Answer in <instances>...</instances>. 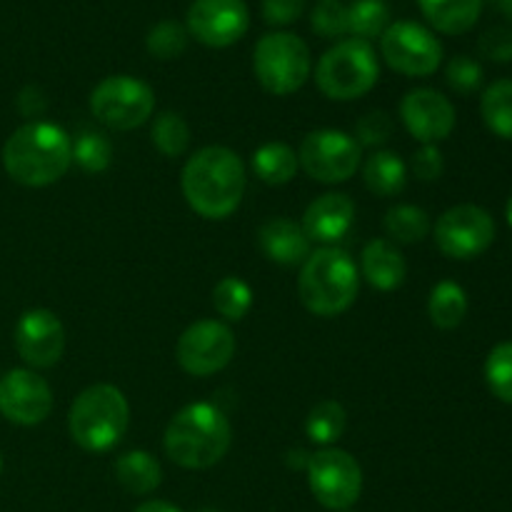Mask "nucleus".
Returning a JSON list of instances; mask_svg holds the SVG:
<instances>
[{
	"label": "nucleus",
	"mask_w": 512,
	"mask_h": 512,
	"mask_svg": "<svg viewBox=\"0 0 512 512\" xmlns=\"http://www.w3.org/2000/svg\"><path fill=\"white\" fill-rule=\"evenodd\" d=\"M185 203L205 220H225L240 208L248 170L243 158L225 145H208L190 155L180 175Z\"/></svg>",
	"instance_id": "1"
},
{
	"label": "nucleus",
	"mask_w": 512,
	"mask_h": 512,
	"mask_svg": "<svg viewBox=\"0 0 512 512\" xmlns=\"http://www.w3.org/2000/svg\"><path fill=\"white\" fill-rule=\"evenodd\" d=\"M73 165V138L48 120L25 123L5 140L3 168L25 188H48Z\"/></svg>",
	"instance_id": "2"
},
{
	"label": "nucleus",
	"mask_w": 512,
	"mask_h": 512,
	"mask_svg": "<svg viewBox=\"0 0 512 512\" xmlns=\"http://www.w3.org/2000/svg\"><path fill=\"white\" fill-rule=\"evenodd\" d=\"M233 443L230 420L218 405L190 403L173 415L163 435L165 455L178 468L208 470L228 455Z\"/></svg>",
	"instance_id": "3"
},
{
	"label": "nucleus",
	"mask_w": 512,
	"mask_h": 512,
	"mask_svg": "<svg viewBox=\"0 0 512 512\" xmlns=\"http://www.w3.org/2000/svg\"><path fill=\"white\" fill-rule=\"evenodd\" d=\"M360 293V270L340 248H318L300 265L298 298L318 318H335L353 308Z\"/></svg>",
	"instance_id": "4"
},
{
	"label": "nucleus",
	"mask_w": 512,
	"mask_h": 512,
	"mask_svg": "<svg viewBox=\"0 0 512 512\" xmlns=\"http://www.w3.org/2000/svg\"><path fill=\"white\" fill-rule=\"evenodd\" d=\"M130 425V405L123 390L110 383H95L73 400L68 413V433L85 453H108L125 438Z\"/></svg>",
	"instance_id": "5"
},
{
	"label": "nucleus",
	"mask_w": 512,
	"mask_h": 512,
	"mask_svg": "<svg viewBox=\"0 0 512 512\" xmlns=\"http://www.w3.org/2000/svg\"><path fill=\"white\" fill-rule=\"evenodd\" d=\"M380 60L370 43L358 38L338 40L315 65V83L320 93L338 103L363 98L378 85Z\"/></svg>",
	"instance_id": "6"
},
{
	"label": "nucleus",
	"mask_w": 512,
	"mask_h": 512,
	"mask_svg": "<svg viewBox=\"0 0 512 512\" xmlns=\"http://www.w3.org/2000/svg\"><path fill=\"white\" fill-rule=\"evenodd\" d=\"M253 70L260 88L275 98L293 95L308 83L313 58L303 38L285 30L263 35L253 50Z\"/></svg>",
	"instance_id": "7"
},
{
	"label": "nucleus",
	"mask_w": 512,
	"mask_h": 512,
	"mask_svg": "<svg viewBox=\"0 0 512 512\" xmlns=\"http://www.w3.org/2000/svg\"><path fill=\"white\" fill-rule=\"evenodd\" d=\"M90 113L105 128L128 133L153 118L155 93L133 75H108L90 93Z\"/></svg>",
	"instance_id": "8"
},
{
	"label": "nucleus",
	"mask_w": 512,
	"mask_h": 512,
	"mask_svg": "<svg viewBox=\"0 0 512 512\" xmlns=\"http://www.w3.org/2000/svg\"><path fill=\"white\" fill-rule=\"evenodd\" d=\"M305 475L313 498L333 512L350 510L363 493V468L348 450L335 445L310 453Z\"/></svg>",
	"instance_id": "9"
},
{
	"label": "nucleus",
	"mask_w": 512,
	"mask_h": 512,
	"mask_svg": "<svg viewBox=\"0 0 512 512\" xmlns=\"http://www.w3.org/2000/svg\"><path fill=\"white\" fill-rule=\"evenodd\" d=\"M298 163L315 183L338 185L358 173L363 165V148L345 130H313L300 143Z\"/></svg>",
	"instance_id": "10"
},
{
	"label": "nucleus",
	"mask_w": 512,
	"mask_h": 512,
	"mask_svg": "<svg viewBox=\"0 0 512 512\" xmlns=\"http://www.w3.org/2000/svg\"><path fill=\"white\" fill-rule=\"evenodd\" d=\"M380 55L395 73L428 78L443 63V43L425 25L415 20H398L380 35Z\"/></svg>",
	"instance_id": "11"
},
{
	"label": "nucleus",
	"mask_w": 512,
	"mask_h": 512,
	"mask_svg": "<svg viewBox=\"0 0 512 512\" xmlns=\"http://www.w3.org/2000/svg\"><path fill=\"white\" fill-rule=\"evenodd\" d=\"M235 335L223 320H195L193 325L180 333L175 343V358L178 365L193 378H210L228 368L235 358Z\"/></svg>",
	"instance_id": "12"
},
{
	"label": "nucleus",
	"mask_w": 512,
	"mask_h": 512,
	"mask_svg": "<svg viewBox=\"0 0 512 512\" xmlns=\"http://www.w3.org/2000/svg\"><path fill=\"white\" fill-rule=\"evenodd\" d=\"M495 220L480 205H455L435 223L433 235L440 253L450 260H475L495 243Z\"/></svg>",
	"instance_id": "13"
},
{
	"label": "nucleus",
	"mask_w": 512,
	"mask_h": 512,
	"mask_svg": "<svg viewBox=\"0 0 512 512\" xmlns=\"http://www.w3.org/2000/svg\"><path fill=\"white\" fill-rule=\"evenodd\" d=\"M185 28L208 48H230L248 33L250 10L245 0H193Z\"/></svg>",
	"instance_id": "14"
},
{
	"label": "nucleus",
	"mask_w": 512,
	"mask_h": 512,
	"mask_svg": "<svg viewBox=\"0 0 512 512\" xmlns=\"http://www.w3.org/2000/svg\"><path fill=\"white\" fill-rule=\"evenodd\" d=\"M53 413V390L35 370L15 368L0 378V415L8 423L33 428Z\"/></svg>",
	"instance_id": "15"
},
{
	"label": "nucleus",
	"mask_w": 512,
	"mask_h": 512,
	"mask_svg": "<svg viewBox=\"0 0 512 512\" xmlns=\"http://www.w3.org/2000/svg\"><path fill=\"white\" fill-rule=\"evenodd\" d=\"M13 340L20 360L33 370L53 368L65 353V328L53 310H25L15 323Z\"/></svg>",
	"instance_id": "16"
},
{
	"label": "nucleus",
	"mask_w": 512,
	"mask_h": 512,
	"mask_svg": "<svg viewBox=\"0 0 512 512\" xmlns=\"http://www.w3.org/2000/svg\"><path fill=\"white\" fill-rule=\"evenodd\" d=\"M400 120L420 145H438L440 140L450 138L458 115L455 105L440 90L415 88L400 100Z\"/></svg>",
	"instance_id": "17"
},
{
	"label": "nucleus",
	"mask_w": 512,
	"mask_h": 512,
	"mask_svg": "<svg viewBox=\"0 0 512 512\" xmlns=\"http://www.w3.org/2000/svg\"><path fill=\"white\" fill-rule=\"evenodd\" d=\"M300 225L310 243H320L323 248H338L340 240L348 238L355 225V203L345 193H325L305 208Z\"/></svg>",
	"instance_id": "18"
},
{
	"label": "nucleus",
	"mask_w": 512,
	"mask_h": 512,
	"mask_svg": "<svg viewBox=\"0 0 512 512\" xmlns=\"http://www.w3.org/2000/svg\"><path fill=\"white\" fill-rule=\"evenodd\" d=\"M258 245L265 258L275 265H303L308 260L310 238L305 235L303 225L290 218H268L258 228Z\"/></svg>",
	"instance_id": "19"
},
{
	"label": "nucleus",
	"mask_w": 512,
	"mask_h": 512,
	"mask_svg": "<svg viewBox=\"0 0 512 512\" xmlns=\"http://www.w3.org/2000/svg\"><path fill=\"white\" fill-rule=\"evenodd\" d=\"M360 278L380 293H393L408 278L405 255L388 238H375L360 253Z\"/></svg>",
	"instance_id": "20"
},
{
	"label": "nucleus",
	"mask_w": 512,
	"mask_h": 512,
	"mask_svg": "<svg viewBox=\"0 0 512 512\" xmlns=\"http://www.w3.org/2000/svg\"><path fill=\"white\" fill-rule=\"evenodd\" d=\"M363 183L378 198H395L408 185V165L393 150H373L363 163Z\"/></svg>",
	"instance_id": "21"
},
{
	"label": "nucleus",
	"mask_w": 512,
	"mask_h": 512,
	"mask_svg": "<svg viewBox=\"0 0 512 512\" xmlns=\"http://www.w3.org/2000/svg\"><path fill=\"white\" fill-rule=\"evenodd\" d=\"M425 20L445 35H463L475 28L483 0H418Z\"/></svg>",
	"instance_id": "22"
},
{
	"label": "nucleus",
	"mask_w": 512,
	"mask_h": 512,
	"mask_svg": "<svg viewBox=\"0 0 512 512\" xmlns=\"http://www.w3.org/2000/svg\"><path fill=\"white\" fill-rule=\"evenodd\" d=\"M250 168H253L255 178L260 183L280 188V185H288L298 175V153L288 143L270 140V143H263L255 150L253 158H250Z\"/></svg>",
	"instance_id": "23"
},
{
	"label": "nucleus",
	"mask_w": 512,
	"mask_h": 512,
	"mask_svg": "<svg viewBox=\"0 0 512 512\" xmlns=\"http://www.w3.org/2000/svg\"><path fill=\"white\" fill-rule=\"evenodd\" d=\"M115 478L130 495H150L163 483V468L148 450H128L115 460Z\"/></svg>",
	"instance_id": "24"
},
{
	"label": "nucleus",
	"mask_w": 512,
	"mask_h": 512,
	"mask_svg": "<svg viewBox=\"0 0 512 512\" xmlns=\"http://www.w3.org/2000/svg\"><path fill=\"white\" fill-rule=\"evenodd\" d=\"M430 323L440 330H455L468 315V293L455 280H440L428 298Z\"/></svg>",
	"instance_id": "25"
},
{
	"label": "nucleus",
	"mask_w": 512,
	"mask_h": 512,
	"mask_svg": "<svg viewBox=\"0 0 512 512\" xmlns=\"http://www.w3.org/2000/svg\"><path fill=\"white\" fill-rule=\"evenodd\" d=\"M383 228L388 233V240L395 245H415L420 240L428 238L430 233V215L423 208L410 203L393 205V208L385 213Z\"/></svg>",
	"instance_id": "26"
},
{
	"label": "nucleus",
	"mask_w": 512,
	"mask_h": 512,
	"mask_svg": "<svg viewBox=\"0 0 512 512\" xmlns=\"http://www.w3.org/2000/svg\"><path fill=\"white\" fill-rule=\"evenodd\" d=\"M348 428V413L338 400H320L305 420V435L320 448H333Z\"/></svg>",
	"instance_id": "27"
},
{
	"label": "nucleus",
	"mask_w": 512,
	"mask_h": 512,
	"mask_svg": "<svg viewBox=\"0 0 512 512\" xmlns=\"http://www.w3.org/2000/svg\"><path fill=\"white\" fill-rule=\"evenodd\" d=\"M480 115L493 135L512 140V80H495L480 98Z\"/></svg>",
	"instance_id": "28"
},
{
	"label": "nucleus",
	"mask_w": 512,
	"mask_h": 512,
	"mask_svg": "<svg viewBox=\"0 0 512 512\" xmlns=\"http://www.w3.org/2000/svg\"><path fill=\"white\" fill-rule=\"evenodd\" d=\"M390 10L385 0H353L348 5V33L370 43L388 30Z\"/></svg>",
	"instance_id": "29"
},
{
	"label": "nucleus",
	"mask_w": 512,
	"mask_h": 512,
	"mask_svg": "<svg viewBox=\"0 0 512 512\" xmlns=\"http://www.w3.org/2000/svg\"><path fill=\"white\" fill-rule=\"evenodd\" d=\"M150 140H153L155 150L165 158H180L185 155L190 145V125L185 123V118L173 110H165L158 113L153 120V128H150Z\"/></svg>",
	"instance_id": "30"
},
{
	"label": "nucleus",
	"mask_w": 512,
	"mask_h": 512,
	"mask_svg": "<svg viewBox=\"0 0 512 512\" xmlns=\"http://www.w3.org/2000/svg\"><path fill=\"white\" fill-rule=\"evenodd\" d=\"M213 305L220 318L238 323L253 308V288L243 278L228 275L213 288Z\"/></svg>",
	"instance_id": "31"
},
{
	"label": "nucleus",
	"mask_w": 512,
	"mask_h": 512,
	"mask_svg": "<svg viewBox=\"0 0 512 512\" xmlns=\"http://www.w3.org/2000/svg\"><path fill=\"white\" fill-rule=\"evenodd\" d=\"M73 163L83 173H105L110 168V163H113V143H110L108 135L95 133V130L80 133L73 140Z\"/></svg>",
	"instance_id": "32"
},
{
	"label": "nucleus",
	"mask_w": 512,
	"mask_h": 512,
	"mask_svg": "<svg viewBox=\"0 0 512 512\" xmlns=\"http://www.w3.org/2000/svg\"><path fill=\"white\" fill-rule=\"evenodd\" d=\"M485 383L490 393L512 405V340L498 343L485 360Z\"/></svg>",
	"instance_id": "33"
},
{
	"label": "nucleus",
	"mask_w": 512,
	"mask_h": 512,
	"mask_svg": "<svg viewBox=\"0 0 512 512\" xmlns=\"http://www.w3.org/2000/svg\"><path fill=\"white\" fill-rule=\"evenodd\" d=\"M145 45H148V53L158 60L180 58L188 48V28L175 20H163L150 28Z\"/></svg>",
	"instance_id": "34"
},
{
	"label": "nucleus",
	"mask_w": 512,
	"mask_h": 512,
	"mask_svg": "<svg viewBox=\"0 0 512 512\" xmlns=\"http://www.w3.org/2000/svg\"><path fill=\"white\" fill-rule=\"evenodd\" d=\"M310 25L320 38H343L348 35V5L343 0H318L310 13Z\"/></svg>",
	"instance_id": "35"
},
{
	"label": "nucleus",
	"mask_w": 512,
	"mask_h": 512,
	"mask_svg": "<svg viewBox=\"0 0 512 512\" xmlns=\"http://www.w3.org/2000/svg\"><path fill=\"white\" fill-rule=\"evenodd\" d=\"M395 123L385 110H373V113L363 115V118L355 123L353 138L358 140L360 148L380 150L390 138H393Z\"/></svg>",
	"instance_id": "36"
},
{
	"label": "nucleus",
	"mask_w": 512,
	"mask_h": 512,
	"mask_svg": "<svg viewBox=\"0 0 512 512\" xmlns=\"http://www.w3.org/2000/svg\"><path fill=\"white\" fill-rule=\"evenodd\" d=\"M445 80L460 95H470L483 85V65L468 55H455L445 68Z\"/></svg>",
	"instance_id": "37"
},
{
	"label": "nucleus",
	"mask_w": 512,
	"mask_h": 512,
	"mask_svg": "<svg viewBox=\"0 0 512 512\" xmlns=\"http://www.w3.org/2000/svg\"><path fill=\"white\" fill-rule=\"evenodd\" d=\"M478 50L493 63H512V30L505 25L485 30L478 40Z\"/></svg>",
	"instance_id": "38"
},
{
	"label": "nucleus",
	"mask_w": 512,
	"mask_h": 512,
	"mask_svg": "<svg viewBox=\"0 0 512 512\" xmlns=\"http://www.w3.org/2000/svg\"><path fill=\"white\" fill-rule=\"evenodd\" d=\"M410 168H413L415 178L418 180H423V183H435L445 170L443 153H440L438 145H420V148L415 150Z\"/></svg>",
	"instance_id": "39"
},
{
	"label": "nucleus",
	"mask_w": 512,
	"mask_h": 512,
	"mask_svg": "<svg viewBox=\"0 0 512 512\" xmlns=\"http://www.w3.org/2000/svg\"><path fill=\"white\" fill-rule=\"evenodd\" d=\"M308 0H263V18L268 25H290L303 15Z\"/></svg>",
	"instance_id": "40"
},
{
	"label": "nucleus",
	"mask_w": 512,
	"mask_h": 512,
	"mask_svg": "<svg viewBox=\"0 0 512 512\" xmlns=\"http://www.w3.org/2000/svg\"><path fill=\"white\" fill-rule=\"evenodd\" d=\"M18 105L25 115H40L45 110V98L38 88L30 85V88H25L23 93H20Z\"/></svg>",
	"instance_id": "41"
},
{
	"label": "nucleus",
	"mask_w": 512,
	"mask_h": 512,
	"mask_svg": "<svg viewBox=\"0 0 512 512\" xmlns=\"http://www.w3.org/2000/svg\"><path fill=\"white\" fill-rule=\"evenodd\" d=\"M135 512H183L178 505L168 503V500H148V503L138 505Z\"/></svg>",
	"instance_id": "42"
},
{
	"label": "nucleus",
	"mask_w": 512,
	"mask_h": 512,
	"mask_svg": "<svg viewBox=\"0 0 512 512\" xmlns=\"http://www.w3.org/2000/svg\"><path fill=\"white\" fill-rule=\"evenodd\" d=\"M498 8H500V13H503L505 18L512 23V0H498Z\"/></svg>",
	"instance_id": "43"
},
{
	"label": "nucleus",
	"mask_w": 512,
	"mask_h": 512,
	"mask_svg": "<svg viewBox=\"0 0 512 512\" xmlns=\"http://www.w3.org/2000/svg\"><path fill=\"white\" fill-rule=\"evenodd\" d=\"M505 218H508V223H510V228H512V195H510L508 205H505Z\"/></svg>",
	"instance_id": "44"
},
{
	"label": "nucleus",
	"mask_w": 512,
	"mask_h": 512,
	"mask_svg": "<svg viewBox=\"0 0 512 512\" xmlns=\"http://www.w3.org/2000/svg\"><path fill=\"white\" fill-rule=\"evenodd\" d=\"M198 512H220V510H213V508H205V510H198Z\"/></svg>",
	"instance_id": "45"
},
{
	"label": "nucleus",
	"mask_w": 512,
	"mask_h": 512,
	"mask_svg": "<svg viewBox=\"0 0 512 512\" xmlns=\"http://www.w3.org/2000/svg\"><path fill=\"white\" fill-rule=\"evenodd\" d=\"M0 473H3V458H0Z\"/></svg>",
	"instance_id": "46"
},
{
	"label": "nucleus",
	"mask_w": 512,
	"mask_h": 512,
	"mask_svg": "<svg viewBox=\"0 0 512 512\" xmlns=\"http://www.w3.org/2000/svg\"><path fill=\"white\" fill-rule=\"evenodd\" d=\"M343 512H353V510H343Z\"/></svg>",
	"instance_id": "47"
}]
</instances>
